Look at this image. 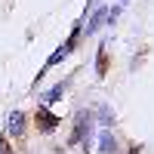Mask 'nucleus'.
<instances>
[{"label": "nucleus", "instance_id": "f257e3e1", "mask_svg": "<svg viewBox=\"0 0 154 154\" xmlns=\"http://www.w3.org/2000/svg\"><path fill=\"white\" fill-rule=\"evenodd\" d=\"M77 37H80V25H77V28L71 31V37H68V40L62 43V46H59V49H56V53L49 56V59H46V65H43V71H46V68H53V65H59V62H62V59H65V56L71 53V49L77 46ZM43 71H40V74H43ZM40 74H37V77H40Z\"/></svg>", "mask_w": 154, "mask_h": 154}, {"label": "nucleus", "instance_id": "f03ea898", "mask_svg": "<svg viewBox=\"0 0 154 154\" xmlns=\"http://www.w3.org/2000/svg\"><path fill=\"white\" fill-rule=\"evenodd\" d=\"M89 126H93V114H89V111H80V114H77V120H74V130H71V139H68V142H71V145H80L83 139L89 136Z\"/></svg>", "mask_w": 154, "mask_h": 154}, {"label": "nucleus", "instance_id": "9d476101", "mask_svg": "<svg viewBox=\"0 0 154 154\" xmlns=\"http://www.w3.org/2000/svg\"><path fill=\"white\" fill-rule=\"evenodd\" d=\"M130 154H142V151H139V148H130Z\"/></svg>", "mask_w": 154, "mask_h": 154}, {"label": "nucleus", "instance_id": "6e6552de", "mask_svg": "<svg viewBox=\"0 0 154 154\" xmlns=\"http://www.w3.org/2000/svg\"><path fill=\"white\" fill-rule=\"evenodd\" d=\"M114 148H117V142H114V136H102V151H114Z\"/></svg>", "mask_w": 154, "mask_h": 154}, {"label": "nucleus", "instance_id": "0eeeda50", "mask_svg": "<svg viewBox=\"0 0 154 154\" xmlns=\"http://www.w3.org/2000/svg\"><path fill=\"white\" fill-rule=\"evenodd\" d=\"M62 93H65V83H56V86L46 93V102H56V99H62Z\"/></svg>", "mask_w": 154, "mask_h": 154}, {"label": "nucleus", "instance_id": "1a4fd4ad", "mask_svg": "<svg viewBox=\"0 0 154 154\" xmlns=\"http://www.w3.org/2000/svg\"><path fill=\"white\" fill-rule=\"evenodd\" d=\"M0 154H9V145H6V136L0 139Z\"/></svg>", "mask_w": 154, "mask_h": 154}, {"label": "nucleus", "instance_id": "9b49d317", "mask_svg": "<svg viewBox=\"0 0 154 154\" xmlns=\"http://www.w3.org/2000/svg\"><path fill=\"white\" fill-rule=\"evenodd\" d=\"M59 154H62V151H59Z\"/></svg>", "mask_w": 154, "mask_h": 154}, {"label": "nucleus", "instance_id": "7ed1b4c3", "mask_svg": "<svg viewBox=\"0 0 154 154\" xmlns=\"http://www.w3.org/2000/svg\"><path fill=\"white\" fill-rule=\"evenodd\" d=\"M34 123H37V130H40V133H53L56 126H59V117H56L53 111H46V108H37Z\"/></svg>", "mask_w": 154, "mask_h": 154}, {"label": "nucleus", "instance_id": "39448f33", "mask_svg": "<svg viewBox=\"0 0 154 154\" xmlns=\"http://www.w3.org/2000/svg\"><path fill=\"white\" fill-rule=\"evenodd\" d=\"M102 22H108V9H96V12H93V19L86 22V34H96Z\"/></svg>", "mask_w": 154, "mask_h": 154}, {"label": "nucleus", "instance_id": "423d86ee", "mask_svg": "<svg viewBox=\"0 0 154 154\" xmlns=\"http://www.w3.org/2000/svg\"><path fill=\"white\" fill-rule=\"evenodd\" d=\"M96 74H99V77L108 74V46H105V43L99 46V56H96Z\"/></svg>", "mask_w": 154, "mask_h": 154}, {"label": "nucleus", "instance_id": "20e7f679", "mask_svg": "<svg viewBox=\"0 0 154 154\" xmlns=\"http://www.w3.org/2000/svg\"><path fill=\"white\" fill-rule=\"evenodd\" d=\"M9 133L16 139H22V133H25V114L22 111H12L9 114Z\"/></svg>", "mask_w": 154, "mask_h": 154}]
</instances>
